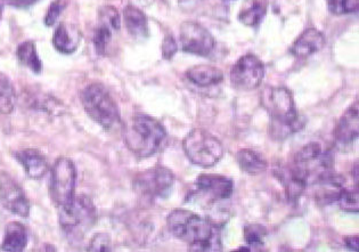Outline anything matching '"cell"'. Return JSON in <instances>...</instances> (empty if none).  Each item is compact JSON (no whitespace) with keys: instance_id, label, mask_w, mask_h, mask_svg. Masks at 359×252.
I'll use <instances>...</instances> for the list:
<instances>
[{"instance_id":"cell-1","label":"cell","mask_w":359,"mask_h":252,"mask_svg":"<svg viewBox=\"0 0 359 252\" xmlns=\"http://www.w3.org/2000/svg\"><path fill=\"white\" fill-rule=\"evenodd\" d=\"M171 234L189 246V251H222L219 227L209 219L185 209L172 210L167 218Z\"/></svg>"},{"instance_id":"cell-2","label":"cell","mask_w":359,"mask_h":252,"mask_svg":"<svg viewBox=\"0 0 359 252\" xmlns=\"http://www.w3.org/2000/svg\"><path fill=\"white\" fill-rule=\"evenodd\" d=\"M262 103L271 116V133L274 138L284 140L304 127L292 93L285 87L266 88L262 91Z\"/></svg>"},{"instance_id":"cell-3","label":"cell","mask_w":359,"mask_h":252,"mask_svg":"<svg viewBox=\"0 0 359 252\" xmlns=\"http://www.w3.org/2000/svg\"><path fill=\"white\" fill-rule=\"evenodd\" d=\"M167 138L165 127L152 117L138 114L125 128V143L138 159L158 152Z\"/></svg>"},{"instance_id":"cell-4","label":"cell","mask_w":359,"mask_h":252,"mask_svg":"<svg viewBox=\"0 0 359 252\" xmlns=\"http://www.w3.org/2000/svg\"><path fill=\"white\" fill-rule=\"evenodd\" d=\"M80 98L89 118L105 131H113L121 125L119 107L105 86L90 84L81 91Z\"/></svg>"},{"instance_id":"cell-5","label":"cell","mask_w":359,"mask_h":252,"mask_svg":"<svg viewBox=\"0 0 359 252\" xmlns=\"http://www.w3.org/2000/svg\"><path fill=\"white\" fill-rule=\"evenodd\" d=\"M97 213L93 201L86 195H76L65 207L60 208V225L67 239L81 241L95 225Z\"/></svg>"},{"instance_id":"cell-6","label":"cell","mask_w":359,"mask_h":252,"mask_svg":"<svg viewBox=\"0 0 359 252\" xmlns=\"http://www.w3.org/2000/svg\"><path fill=\"white\" fill-rule=\"evenodd\" d=\"M183 149L189 161L205 169L216 166L224 157L222 142L201 128L192 129L186 135Z\"/></svg>"},{"instance_id":"cell-7","label":"cell","mask_w":359,"mask_h":252,"mask_svg":"<svg viewBox=\"0 0 359 252\" xmlns=\"http://www.w3.org/2000/svg\"><path fill=\"white\" fill-rule=\"evenodd\" d=\"M76 169L70 159L58 158L50 173V197L58 208L65 207L76 197Z\"/></svg>"},{"instance_id":"cell-8","label":"cell","mask_w":359,"mask_h":252,"mask_svg":"<svg viewBox=\"0 0 359 252\" xmlns=\"http://www.w3.org/2000/svg\"><path fill=\"white\" fill-rule=\"evenodd\" d=\"M174 182V173L160 166L138 173L135 177L134 190L144 198L163 199L170 194Z\"/></svg>"},{"instance_id":"cell-9","label":"cell","mask_w":359,"mask_h":252,"mask_svg":"<svg viewBox=\"0 0 359 252\" xmlns=\"http://www.w3.org/2000/svg\"><path fill=\"white\" fill-rule=\"evenodd\" d=\"M265 77V65L255 55L242 56L231 67L229 79L235 88L249 91L258 88Z\"/></svg>"},{"instance_id":"cell-10","label":"cell","mask_w":359,"mask_h":252,"mask_svg":"<svg viewBox=\"0 0 359 252\" xmlns=\"http://www.w3.org/2000/svg\"><path fill=\"white\" fill-rule=\"evenodd\" d=\"M180 43L183 51L198 56H209L215 48V38L205 27L198 22L186 21L180 30Z\"/></svg>"},{"instance_id":"cell-11","label":"cell","mask_w":359,"mask_h":252,"mask_svg":"<svg viewBox=\"0 0 359 252\" xmlns=\"http://www.w3.org/2000/svg\"><path fill=\"white\" fill-rule=\"evenodd\" d=\"M0 204L16 216H29L30 202L21 186L5 171L0 173Z\"/></svg>"},{"instance_id":"cell-12","label":"cell","mask_w":359,"mask_h":252,"mask_svg":"<svg viewBox=\"0 0 359 252\" xmlns=\"http://www.w3.org/2000/svg\"><path fill=\"white\" fill-rule=\"evenodd\" d=\"M274 173L277 180L284 186L287 200L291 204H297L308 185L307 177L294 164L276 167Z\"/></svg>"},{"instance_id":"cell-13","label":"cell","mask_w":359,"mask_h":252,"mask_svg":"<svg viewBox=\"0 0 359 252\" xmlns=\"http://www.w3.org/2000/svg\"><path fill=\"white\" fill-rule=\"evenodd\" d=\"M196 189L209 200L222 201L231 198L234 184L229 177L222 175H200L195 182Z\"/></svg>"},{"instance_id":"cell-14","label":"cell","mask_w":359,"mask_h":252,"mask_svg":"<svg viewBox=\"0 0 359 252\" xmlns=\"http://www.w3.org/2000/svg\"><path fill=\"white\" fill-rule=\"evenodd\" d=\"M358 135V105L355 103L339 119L334 128V140L338 145L348 146L357 140Z\"/></svg>"},{"instance_id":"cell-15","label":"cell","mask_w":359,"mask_h":252,"mask_svg":"<svg viewBox=\"0 0 359 252\" xmlns=\"http://www.w3.org/2000/svg\"><path fill=\"white\" fill-rule=\"evenodd\" d=\"M325 45V37L317 29H307L297 38L291 46L290 52L299 58H309L315 53L320 52Z\"/></svg>"},{"instance_id":"cell-16","label":"cell","mask_w":359,"mask_h":252,"mask_svg":"<svg viewBox=\"0 0 359 252\" xmlns=\"http://www.w3.org/2000/svg\"><path fill=\"white\" fill-rule=\"evenodd\" d=\"M81 41V32L74 25L62 23L58 25L53 37V45L62 54H72L76 52Z\"/></svg>"},{"instance_id":"cell-17","label":"cell","mask_w":359,"mask_h":252,"mask_svg":"<svg viewBox=\"0 0 359 252\" xmlns=\"http://www.w3.org/2000/svg\"><path fill=\"white\" fill-rule=\"evenodd\" d=\"M15 159L25 168V173L32 180H40L48 171L46 158L37 150L25 149L16 152Z\"/></svg>"},{"instance_id":"cell-18","label":"cell","mask_w":359,"mask_h":252,"mask_svg":"<svg viewBox=\"0 0 359 252\" xmlns=\"http://www.w3.org/2000/svg\"><path fill=\"white\" fill-rule=\"evenodd\" d=\"M186 78L198 87H210L224 80V73L211 65H195L186 71Z\"/></svg>"},{"instance_id":"cell-19","label":"cell","mask_w":359,"mask_h":252,"mask_svg":"<svg viewBox=\"0 0 359 252\" xmlns=\"http://www.w3.org/2000/svg\"><path fill=\"white\" fill-rule=\"evenodd\" d=\"M123 20L131 37L135 39H147L149 34L147 18L140 8L128 5L123 11Z\"/></svg>"},{"instance_id":"cell-20","label":"cell","mask_w":359,"mask_h":252,"mask_svg":"<svg viewBox=\"0 0 359 252\" xmlns=\"http://www.w3.org/2000/svg\"><path fill=\"white\" fill-rule=\"evenodd\" d=\"M28 244V234L25 226L20 223H11L5 230L3 244L0 249L3 251L20 252L25 249Z\"/></svg>"},{"instance_id":"cell-21","label":"cell","mask_w":359,"mask_h":252,"mask_svg":"<svg viewBox=\"0 0 359 252\" xmlns=\"http://www.w3.org/2000/svg\"><path fill=\"white\" fill-rule=\"evenodd\" d=\"M267 0H250L238 13V21L247 27H257L267 14Z\"/></svg>"},{"instance_id":"cell-22","label":"cell","mask_w":359,"mask_h":252,"mask_svg":"<svg viewBox=\"0 0 359 252\" xmlns=\"http://www.w3.org/2000/svg\"><path fill=\"white\" fill-rule=\"evenodd\" d=\"M236 161L244 173L258 175L267 169L268 162L260 153L253 150L243 149L236 153Z\"/></svg>"},{"instance_id":"cell-23","label":"cell","mask_w":359,"mask_h":252,"mask_svg":"<svg viewBox=\"0 0 359 252\" xmlns=\"http://www.w3.org/2000/svg\"><path fill=\"white\" fill-rule=\"evenodd\" d=\"M18 58H19L20 62L23 65L29 67L31 71H34V73L41 72L43 69V64L40 61L39 56H38L37 49H36V44L34 41H25L18 47Z\"/></svg>"},{"instance_id":"cell-24","label":"cell","mask_w":359,"mask_h":252,"mask_svg":"<svg viewBox=\"0 0 359 252\" xmlns=\"http://www.w3.org/2000/svg\"><path fill=\"white\" fill-rule=\"evenodd\" d=\"M16 103V94L13 87V84L0 72V113L1 114H10L13 112Z\"/></svg>"},{"instance_id":"cell-25","label":"cell","mask_w":359,"mask_h":252,"mask_svg":"<svg viewBox=\"0 0 359 252\" xmlns=\"http://www.w3.org/2000/svg\"><path fill=\"white\" fill-rule=\"evenodd\" d=\"M334 204H338L341 209L347 211V213H358V191H357V187H355V190L342 187L339 191L337 198H335Z\"/></svg>"},{"instance_id":"cell-26","label":"cell","mask_w":359,"mask_h":252,"mask_svg":"<svg viewBox=\"0 0 359 252\" xmlns=\"http://www.w3.org/2000/svg\"><path fill=\"white\" fill-rule=\"evenodd\" d=\"M113 30L110 27L100 23L97 29L95 30L94 38H93V43H94L95 49L98 55H105L107 53V46L111 43L112 39Z\"/></svg>"},{"instance_id":"cell-27","label":"cell","mask_w":359,"mask_h":252,"mask_svg":"<svg viewBox=\"0 0 359 252\" xmlns=\"http://www.w3.org/2000/svg\"><path fill=\"white\" fill-rule=\"evenodd\" d=\"M267 230L262 225H249L244 228V240L249 246H262Z\"/></svg>"},{"instance_id":"cell-28","label":"cell","mask_w":359,"mask_h":252,"mask_svg":"<svg viewBox=\"0 0 359 252\" xmlns=\"http://www.w3.org/2000/svg\"><path fill=\"white\" fill-rule=\"evenodd\" d=\"M330 12L335 15H344L348 13L357 12L358 0H326Z\"/></svg>"},{"instance_id":"cell-29","label":"cell","mask_w":359,"mask_h":252,"mask_svg":"<svg viewBox=\"0 0 359 252\" xmlns=\"http://www.w3.org/2000/svg\"><path fill=\"white\" fill-rule=\"evenodd\" d=\"M100 23L110 27L113 31H119L121 25L119 12L112 6L102 7L100 11Z\"/></svg>"},{"instance_id":"cell-30","label":"cell","mask_w":359,"mask_h":252,"mask_svg":"<svg viewBox=\"0 0 359 252\" xmlns=\"http://www.w3.org/2000/svg\"><path fill=\"white\" fill-rule=\"evenodd\" d=\"M88 250L95 252L111 251L112 244H111L110 235L107 234V233H98V234L95 235L90 241Z\"/></svg>"},{"instance_id":"cell-31","label":"cell","mask_w":359,"mask_h":252,"mask_svg":"<svg viewBox=\"0 0 359 252\" xmlns=\"http://www.w3.org/2000/svg\"><path fill=\"white\" fill-rule=\"evenodd\" d=\"M62 11H63V5H62L61 0H55L52 5L49 6L47 11L46 18H45V25L47 27H52L55 25L57 18L61 15Z\"/></svg>"},{"instance_id":"cell-32","label":"cell","mask_w":359,"mask_h":252,"mask_svg":"<svg viewBox=\"0 0 359 252\" xmlns=\"http://www.w3.org/2000/svg\"><path fill=\"white\" fill-rule=\"evenodd\" d=\"M177 53V44L172 36H167L162 43V56L165 60H170Z\"/></svg>"},{"instance_id":"cell-33","label":"cell","mask_w":359,"mask_h":252,"mask_svg":"<svg viewBox=\"0 0 359 252\" xmlns=\"http://www.w3.org/2000/svg\"><path fill=\"white\" fill-rule=\"evenodd\" d=\"M38 0H0L1 5H10L16 8H27L37 3Z\"/></svg>"},{"instance_id":"cell-34","label":"cell","mask_w":359,"mask_h":252,"mask_svg":"<svg viewBox=\"0 0 359 252\" xmlns=\"http://www.w3.org/2000/svg\"><path fill=\"white\" fill-rule=\"evenodd\" d=\"M344 244L347 246L348 249L353 250V251H357L358 250V237H349L344 239Z\"/></svg>"},{"instance_id":"cell-35","label":"cell","mask_w":359,"mask_h":252,"mask_svg":"<svg viewBox=\"0 0 359 252\" xmlns=\"http://www.w3.org/2000/svg\"><path fill=\"white\" fill-rule=\"evenodd\" d=\"M353 182H355V186H358V164L353 166Z\"/></svg>"},{"instance_id":"cell-36","label":"cell","mask_w":359,"mask_h":252,"mask_svg":"<svg viewBox=\"0 0 359 252\" xmlns=\"http://www.w3.org/2000/svg\"><path fill=\"white\" fill-rule=\"evenodd\" d=\"M1 14H3V5L0 4V18H1Z\"/></svg>"}]
</instances>
